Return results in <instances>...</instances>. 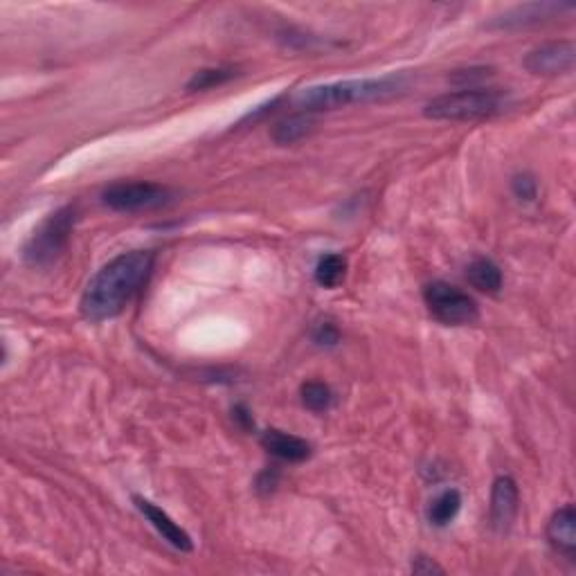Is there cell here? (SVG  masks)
I'll use <instances>...</instances> for the list:
<instances>
[{"mask_svg":"<svg viewBox=\"0 0 576 576\" xmlns=\"http://www.w3.org/2000/svg\"><path fill=\"white\" fill-rule=\"evenodd\" d=\"M151 268L153 252L149 250H129L113 257L88 279L79 300L81 318L93 324L117 318L140 293Z\"/></svg>","mask_w":576,"mask_h":576,"instance_id":"cell-1","label":"cell"},{"mask_svg":"<svg viewBox=\"0 0 576 576\" xmlns=\"http://www.w3.org/2000/svg\"><path fill=\"white\" fill-rule=\"evenodd\" d=\"M405 88V77H372V79H347V81H333V84L311 86L300 90L295 97V104L304 108L306 113L311 111H336V108H345L351 104H365L376 102V99L392 97L401 93Z\"/></svg>","mask_w":576,"mask_h":576,"instance_id":"cell-2","label":"cell"},{"mask_svg":"<svg viewBox=\"0 0 576 576\" xmlns=\"http://www.w3.org/2000/svg\"><path fill=\"white\" fill-rule=\"evenodd\" d=\"M507 108V93L498 88H462L432 99L423 108V115L441 122H477L502 113Z\"/></svg>","mask_w":576,"mask_h":576,"instance_id":"cell-3","label":"cell"},{"mask_svg":"<svg viewBox=\"0 0 576 576\" xmlns=\"http://www.w3.org/2000/svg\"><path fill=\"white\" fill-rule=\"evenodd\" d=\"M77 223V207L66 205L50 214L34 234L27 239L23 248V259L30 266H48L52 261H57L63 250H66L70 234L75 230Z\"/></svg>","mask_w":576,"mask_h":576,"instance_id":"cell-4","label":"cell"},{"mask_svg":"<svg viewBox=\"0 0 576 576\" xmlns=\"http://www.w3.org/2000/svg\"><path fill=\"white\" fill-rule=\"evenodd\" d=\"M430 315L446 327H464L480 320V306L471 295L448 282H430L423 288Z\"/></svg>","mask_w":576,"mask_h":576,"instance_id":"cell-5","label":"cell"},{"mask_svg":"<svg viewBox=\"0 0 576 576\" xmlns=\"http://www.w3.org/2000/svg\"><path fill=\"white\" fill-rule=\"evenodd\" d=\"M174 189L149 180H131V183H113L102 192L104 205L115 212H149L174 201Z\"/></svg>","mask_w":576,"mask_h":576,"instance_id":"cell-6","label":"cell"},{"mask_svg":"<svg viewBox=\"0 0 576 576\" xmlns=\"http://www.w3.org/2000/svg\"><path fill=\"white\" fill-rule=\"evenodd\" d=\"M576 48L572 41H549L529 50L522 66L536 77H561L574 70Z\"/></svg>","mask_w":576,"mask_h":576,"instance_id":"cell-7","label":"cell"},{"mask_svg":"<svg viewBox=\"0 0 576 576\" xmlns=\"http://www.w3.org/2000/svg\"><path fill=\"white\" fill-rule=\"evenodd\" d=\"M572 5L567 3H556V0H540V3H525L504 9L502 14L493 16V21L489 27L493 30H520V27L538 25L545 21H552V18L561 16L563 12H570Z\"/></svg>","mask_w":576,"mask_h":576,"instance_id":"cell-8","label":"cell"},{"mask_svg":"<svg viewBox=\"0 0 576 576\" xmlns=\"http://www.w3.org/2000/svg\"><path fill=\"white\" fill-rule=\"evenodd\" d=\"M133 504L138 507L142 516L149 520V525L158 531L162 540H167V543L174 549H178V552H192L194 549L192 536H189L187 531L180 527L165 509H160L158 504H153L151 500L142 498V495H133Z\"/></svg>","mask_w":576,"mask_h":576,"instance_id":"cell-9","label":"cell"},{"mask_svg":"<svg viewBox=\"0 0 576 576\" xmlns=\"http://www.w3.org/2000/svg\"><path fill=\"white\" fill-rule=\"evenodd\" d=\"M520 511L518 484L509 475H500L491 489V525L498 531H509Z\"/></svg>","mask_w":576,"mask_h":576,"instance_id":"cell-10","label":"cell"},{"mask_svg":"<svg viewBox=\"0 0 576 576\" xmlns=\"http://www.w3.org/2000/svg\"><path fill=\"white\" fill-rule=\"evenodd\" d=\"M261 446H264L270 455L288 464H300L304 459H309L313 453V446L309 441L277 428L261 432Z\"/></svg>","mask_w":576,"mask_h":576,"instance_id":"cell-11","label":"cell"},{"mask_svg":"<svg viewBox=\"0 0 576 576\" xmlns=\"http://www.w3.org/2000/svg\"><path fill=\"white\" fill-rule=\"evenodd\" d=\"M547 540L558 554L574 561L576 556V511L574 504H563L547 522Z\"/></svg>","mask_w":576,"mask_h":576,"instance_id":"cell-12","label":"cell"},{"mask_svg":"<svg viewBox=\"0 0 576 576\" xmlns=\"http://www.w3.org/2000/svg\"><path fill=\"white\" fill-rule=\"evenodd\" d=\"M466 279H468V284L486 295H498L504 284L500 266L486 257H477L471 261V264H468Z\"/></svg>","mask_w":576,"mask_h":576,"instance_id":"cell-13","label":"cell"},{"mask_svg":"<svg viewBox=\"0 0 576 576\" xmlns=\"http://www.w3.org/2000/svg\"><path fill=\"white\" fill-rule=\"evenodd\" d=\"M315 129V120L309 113H297L286 117V120L277 122L270 131V138H273L275 144L279 147H288V144H295L304 140L306 135H311Z\"/></svg>","mask_w":576,"mask_h":576,"instance_id":"cell-14","label":"cell"},{"mask_svg":"<svg viewBox=\"0 0 576 576\" xmlns=\"http://www.w3.org/2000/svg\"><path fill=\"white\" fill-rule=\"evenodd\" d=\"M459 509H462V493L457 489L441 491L437 498H432L428 504V520L435 527H446L457 518Z\"/></svg>","mask_w":576,"mask_h":576,"instance_id":"cell-15","label":"cell"},{"mask_svg":"<svg viewBox=\"0 0 576 576\" xmlns=\"http://www.w3.org/2000/svg\"><path fill=\"white\" fill-rule=\"evenodd\" d=\"M347 275V259L340 252H329V255H322L315 264L313 277L322 288H336L342 279Z\"/></svg>","mask_w":576,"mask_h":576,"instance_id":"cell-16","label":"cell"},{"mask_svg":"<svg viewBox=\"0 0 576 576\" xmlns=\"http://www.w3.org/2000/svg\"><path fill=\"white\" fill-rule=\"evenodd\" d=\"M300 396L304 408H309L311 412H327L333 403L331 387L322 381H306L300 387Z\"/></svg>","mask_w":576,"mask_h":576,"instance_id":"cell-17","label":"cell"},{"mask_svg":"<svg viewBox=\"0 0 576 576\" xmlns=\"http://www.w3.org/2000/svg\"><path fill=\"white\" fill-rule=\"evenodd\" d=\"M234 77H237V70L234 68H205L198 70L196 75L187 81V90H192V93H196V90H210L228 84Z\"/></svg>","mask_w":576,"mask_h":576,"instance_id":"cell-18","label":"cell"},{"mask_svg":"<svg viewBox=\"0 0 576 576\" xmlns=\"http://www.w3.org/2000/svg\"><path fill=\"white\" fill-rule=\"evenodd\" d=\"M511 189H513V196H516L522 203H534L538 198V180L531 174L513 176Z\"/></svg>","mask_w":576,"mask_h":576,"instance_id":"cell-19","label":"cell"},{"mask_svg":"<svg viewBox=\"0 0 576 576\" xmlns=\"http://www.w3.org/2000/svg\"><path fill=\"white\" fill-rule=\"evenodd\" d=\"M311 336H313V342H318L320 347H333L340 342V329L333 322L324 320L320 324H315Z\"/></svg>","mask_w":576,"mask_h":576,"instance_id":"cell-20","label":"cell"},{"mask_svg":"<svg viewBox=\"0 0 576 576\" xmlns=\"http://www.w3.org/2000/svg\"><path fill=\"white\" fill-rule=\"evenodd\" d=\"M412 574H444L446 570L441 567L435 558H430V556H417L412 561Z\"/></svg>","mask_w":576,"mask_h":576,"instance_id":"cell-21","label":"cell"},{"mask_svg":"<svg viewBox=\"0 0 576 576\" xmlns=\"http://www.w3.org/2000/svg\"><path fill=\"white\" fill-rule=\"evenodd\" d=\"M277 484H279V473L275 471V468H266V471L257 477V491L259 493L275 491Z\"/></svg>","mask_w":576,"mask_h":576,"instance_id":"cell-22","label":"cell"},{"mask_svg":"<svg viewBox=\"0 0 576 576\" xmlns=\"http://www.w3.org/2000/svg\"><path fill=\"white\" fill-rule=\"evenodd\" d=\"M232 414H234V419H237V423L243 430H255V419H252V414H250V410L246 408V405H241V403L234 405Z\"/></svg>","mask_w":576,"mask_h":576,"instance_id":"cell-23","label":"cell"}]
</instances>
